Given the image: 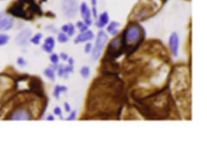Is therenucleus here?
<instances>
[{
  "mask_svg": "<svg viewBox=\"0 0 207 166\" xmlns=\"http://www.w3.org/2000/svg\"><path fill=\"white\" fill-rule=\"evenodd\" d=\"M108 41V36L107 34L103 30L99 31L96 38L95 46L92 50V56L94 61H97L100 58Z\"/></svg>",
  "mask_w": 207,
  "mask_h": 166,
  "instance_id": "nucleus-1",
  "label": "nucleus"
},
{
  "mask_svg": "<svg viewBox=\"0 0 207 166\" xmlns=\"http://www.w3.org/2000/svg\"><path fill=\"white\" fill-rule=\"evenodd\" d=\"M78 9V6L76 0H63L61 10L67 18H74L77 14Z\"/></svg>",
  "mask_w": 207,
  "mask_h": 166,
  "instance_id": "nucleus-2",
  "label": "nucleus"
},
{
  "mask_svg": "<svg viewBox=\"0 0 207 166\" xmlns=\"http://www.w3.org/2000/svg\"><path fill=\"white\" fill-rule=\"evenodd\" d=\"M32 114L26 109L23 108H18L12 111L9 116L11 120H29L32 119Z\"/></svg>",
  "mask_w": 207,
  "mask_h": 166,
  "instance_id": "nucleus-3",
  "label": "nucleus"
},
{
  "mask_svg": "<svg viewBox=\"0 0 207 166\" xmlns=\"http://www.w3.org/2000/svg\"><path fill=\"white\" fill-rule=\"evenodd\" d=\"M14 25V19L5 12L0 13V31L9 30Z\"/></svg>",
  "mask_w": 207,
  "mask_h": 166,
  "instance_id": "nucleus-4",
  "label": "nucleus"
},
{
  "mask_svg": "<svg viewBox=\"0 0 207 166\" xmlns=\"http://www.w3.org/2000/svg\"><path fill=\"white\" fill-rule=\"evenodd\" d=\"M32 35V31L30 29H26L22 30L16 37L15 42L20 46H24L28 43Z\"/></svg>",
  "mask_w": 207,
  "mask_h": 166,
  "instance_id": "nucleus-5",
  "label": "nucleus"
},
{
  "mask_svg": "<svg viewBox=\"0 0 207 166\" xmlns=\"http://www.w3.org/2000/svg\"><path fill=\"white\" fill-rule=\"evenodd\" d=\"M29 88L31 92L39 97L43 96V91L40 80L37 77L31 78L29 82Z\"/></svg>",
  "mask_w": 207,
  "mask_h": 166,
  "instance_id": "nucleus-6",
  "label": "nucleus"
},
{
  "mask_svg": "<svg viewBox=\"0 0 207 166\" xmlns=\"http://www.w3.org/2000/svg\"><path fill=\"white\" fill-rule=\"evenodd\" d=\"M169 46L172 55L175 57L177 56L179 47V38L176 32L172 33L169 37Z\"/></svg>",
  "mask_w": 207,
  "mask_h": 166,
  "instance_id": "nucleus-7",
  "label": "nucleus"
},
{
  "mask_svg": "<svg viewBox=\"0 0 207 166\" xmlns=\"http://www.w3.org/2000/svg\"><path fill=\"white\" fill-rule=\"evenodd\" d=\"M80 12L82 18L84 20V23L89 26L92 24V20L91 19V12L86 3H82L80 6Z\"/></svg>",
  "mask_w": 207,
  "mask_h": 166,
  "instance_id": "nucleus-8",
  "label": "nucleus"
},
{
  "mask_svg": "<svg viewBox=\"0 0 207 166\" xmlns=\"http://www.w3.org/2000/svg\"><path fill=\"white\" fill-rule=\"evenodd\" d=\"M94 38V34L91 30H87L85 32L81 33L79 34L75 39L74 40V42L75 44L85 42L89 41L92 40Z\"/></svg>",
  "mask_w": 207,
  "mask_h": 166,
  "instance_id": "nucleus-9",
  "label": "nucleus"
},
{
  "mask_svg": "<svg viewBox=\"0 0 207 166\" xmlns=\"http://www.w3.org/2000/svg\"><path fill=\"white\" fill-rule=\"evenodd\" d=\"M55 44V39L52 36H49L44 40V42L42 48L47 53H51L54 50Z\"/></svg>",
  "mask_w": 207,
  "mask_h": 166,
  "instance_id": "nucleus-10",
  "label": "nucleus"
},
{
  "mask_svg": "<svg viewBox=\"0 0 207 166\" xmlns=\"http://www.w3.org/2000/svg\"><path fill=\"white\" fill-rule=\"evenodd\" d=\"M109 23V15L107 12L102 13L95 23V26L99 28L102 29L104 27Z\"/></svg>",
  "mask_w": 207,
  "mask_h": 166,
  "instance_id": "nucleus-11",
  "label": "nucleus"
},
{
  "mask_svg": "<svg viewBox=\"0 0 207 166\" xmlns=\"http://www.w3.org/2000/svg\"><path fill=\"white\" fill-rule=\"evenodd\" d=\"M120 26V23L116 21H112L107 27V31L108 33H111L113 36H116L119 33V30L117 29L118 27Z\"/></svg>",
  "mask_w": 207,
  "mask_h": 166,
  "instance_id": "nucleus-12",
  "label": "nucleus"
},
{
  "mask_svg": "<svg viewBox=\"0 0 207 166\" xmlns=\"http://www.w3.org/2000/svg\"><path fill=\"white\" fill-rule=\"evenodd\" d=\"M67 88L65 86L57 85V86H55V88L54 92V96H55L57 99H59L60 94H61V92L67 91Z\"/></svg>",
  "mask_w": 207,
  "mask_h": 166,
  "instance_id": "nucleus-13",
  "label": "nucleus"
},
{
  "mask_svg": "<svg viewBox=\"0 0 207 166\" xmlns=\"http://www.w3.org/2000/svg\"><path fill=\"white\" fill-rule=\"evenodd\" d=\"M44 74L48 79L51 80H54L55 79V70L51 67L46 68L44 71Z\"/></svg>",
  "mask_w": 207,
  "mask_h": 166,
  "instance_id": "nucleus-14",
  "label": "nucleus"
},
{
  "mask_svg": "<svg viewBox=\"0 0 207 166\" xmlns=\"http://www.w3.org/2000/svg\"><path fill=\"white\" fill-rule=\"evenodd\" d=\"M90 73V68L87 66H84L80 70V74L83 78H88Z\"/></svg>",
  "mask_w": 207,
  "mask_h": 166,
  "instance_id": "nucleus-15",
  "label": "nucleus"
},
{
  "mask_svg": "<svg viewBox=\"0 0 207 166\" xmlns=\"http://www.w3.org/2000/svg\"><path fill=\"white\" fill-rule=\"evenodd\" d=\"M57 40L60 43L63 44V43H66V42L68 41L69 38H68V36L65 33L61 32L58 35Z\"/></svg>",
  "mask_w": 207,
  "mask_h": 166,
  "instance_id": "nucleus-16",
  "label": "nucleus"
},
{
  "mask_svg": "<svg viewBox=\"0 0 207 166\" xmlns=\"http://www.w3.org/2000/svg\"><path fill=\"white\" fill-rule=\"evenodd\" d=\"M42 37H43V35L41 33H37L33 38H32L31 39V42L32 43H33L34 44L38 45L40 43V41L42 39Z\"/></svg>",
  "mask_w": 207,
  "mask_h": 166,
  "instance_id": "nucleus-17",
  "label": "nucleus"
},
{
  "mask_svg": "<svg viewBox=\"0 0 207 166\" xmlns=\"http://www.w3.org/2000/svg\"><path fill=\"white\" fill-rule=\"evenodd\" d=\"M9 36L6 34H0V46L8 44L9 41Z\"/></svg>",
  "mask_w": 207,
  "mask_h": 166,
  "instance_id": "nucleus-18",
  "label": "nucleus"
},
{
  "mask_svg": "<svg viewBox=\"0 0 207 166\" xmlns=\"http://www.w3.org/2000/svg\"><path fill=\"white\" fill-rule=\"evenodd\" d=\"M74 71V67L73 65H67L64 67V76L67 77L69 73H72Z\"/></svg>",
  "mask_w": 207,
  "mask_h": 166,
  "instance_id": "nucleus-19",
  "label": "nucleus"
},
{
  "mask_svg": "<svg viewBox=\"0 0 207 166\" xmlns=\"http://www.w3.org/2000/svg\"><path fill=\"white\" fill-rule=\"evenodd\" d=\"M59 56L55 53H52L50 56V60L53 64H57L59 62Z\"/></svg>",
  "mask_w": 207,
  "mask_h": 166,
  "instance_id": "nucleus-20",
  "label": "nucleus"
},
{
  "mask_svg": "<svg viewBox=\"0 0 207 166\" xmlns=\"http://www.w3.org/2000/svg\"><path fill=\"white\" fill-rule=\"evenodd\" d=\"M75 32V29L72 24H69V29L67 31V35L69 36H72Z\"/></svg>",
  "mask_w": 207,
  "mask_h": 166,
  "instance_id": "nucleus-21",
  "label": "nucleus"
},
{
  "mask_svg": "<svg viewBox=\"0 0 207 166\" xmlns=\"http://www.w3.org/2000/svg\"><path fill=\"white\" fill-rule=\"evenodd\" d=\"M92 49H93V46H92V44L90 42H88L87 43L85 46H84V52L87 54L90 53L92 50Z\"/></svg>",
  "mask_w": 207,
  "mask_h": 166,
  "instance_id": "nucleus-22",
  "label": "nucleus"
},
{
  "mask_svg": "<svg viewBox=\"0 0 207 166\" xmlns=\"http://www.w3.org/2000/svg\"><path fill=\"white\" fill-rule=\"evenodd\" d=\"M58 75L60 77L64 76V66L61 64L58 67Z\"/></svg>",
  "mask_w": 207,
  "mask_h": 166,
  "instance_id": "nucleus-23",
  "label": "nucleus"
},
{
  "mask_svg": "<svg viewBox=\"0 0 207 166\" xmlns=\"http://www.w3.org/2000/svg\"><path fill=\"white\" fill-rule=\"evenodd\" d=\"M77 117V112L75 111H72L69 116L66 119V120H67V121H72V120H74Z\"/></svg>",
  "mask_w": 207,
  "mask_h": 166,
  "instance_id": "nucleus-24",
  "label": "nucleus"
},
{
  "mask_svg": "<svg viewBox=\"0 0 207 166\" xmlns=\"http://www.w3.org/2000/svg\"><path fill=\"white\" fill-rule=\"evenodd\" d=\"M17 62V64L19 66H20V67H24V66H25L26 65V61L23 58H21V57L18 58Z\"/></svg>",
  "mask_w": 207,
  "mask_h": 166,
  "instance_id": "nucleus-25",
  "label": "nucleus"
},
{
  "mask_svg": "<svg viewBox=\"0 0 207 166\" xmlns=\"http://www.w3.org/2000/svg\"><path fill=\"white\" fill-rule=\"evenodd\" d=\"M54 114L55 115L61 117L62 115V110L60 107H56L54 110Z\"/></svg>",
  "mask_w": 207,
  "mask_h": 166,
  "instance_id": "nucleus-26",
  "label": "nucleus"
},
{
  "mask_svg": "<svg viewBox=\"0 0 207 166\" xmlns=\"http://www.w3.org/2000/svg\"><path fill=\"white\" fill-rule=\"evenodd\" d=\"M60 58L63 61H67V59H68V58H69V56H68V55H67L66 53H61L60 54Z\"/></svg>",
  "mask_w": 207,
  "mask_h": 166,
  "instance_id": "nucleus-27",
  "label": "nucleus"
},
{
  "mask_svg": "<svg viewBox=\"0 0 207 166\" xmlns=\"http://www.w3.org/2000/svg\"><path fill=\"white\" fill-rule=\"evenodd\" d=\"M64 110L66 111V112H70L71 111V108L68 103H64Z\"/></svg>",
  "mask_w": 207,
  "mask_h": 166,
  "instance_id": "nucleus-28",
  "label": "nucleus"
},
{
  "mask_svg": "<svg viewBox=\"0 0 207 166\" xmlns=\"http://www.w3.org/2000/svg\"><path fill=\"white\" fill-rule=\"evenodd\" d=\"M68 29H69V24H66V25H64L62 26L61 27V30L63 33H67V31H68Z\"/></svg>",
  "mask_w": 207,
  "mask_h": 166,
  "instance_id": "nucleus-29",
  "label": "nucleus"
},
{
  "mask_svg": "<svg viewBox=\"0 0 207 166\" xmlns=\"http://www.w3.org/2000/svg\"><path fill=\"white\" fill-rule=\"evenodd\" d=\"M79 30H80V32L81 33L85 32H86L87 30H88V26H87L86 24H85V25H84L81 29H80Z\"/></svg>",
  "mask_w": 207,
  "mask_h": 166,
  "instance_id": "nucleus-30",
  "label": "nucleus"
},
{
  "mask_svg": "<svg viewBox=\"0 0 207 166\" xmlns=\"http://www.w3.org/2000/svg\"><path fill=\"white\" fill-rule=\"evenodd\" d=\"M85 24H85L84 23L82 22V21H78V22L77 23L76 26H77V28H78V29H81V28L84 25H85Z\"/></svg>",
  "mask_w": 207,
  "mask_h": 166,
  "instance_id": "nucleus-31",
  "label": "nucleus"
},
{
  "mask_svg": "<svg viewBox=\"0 0 207 166\" xmlns=\"http://www.w3.org/2000/svg\"><path fill=\"white\" fill-rule=\"evenodd\" d=\"M67 61H68L69 65H73L74 64V60L72 58H69L67 59Z\"/></svg>",
  "mask_w": 207,
  "mask_h": 166,
  "instance_id": "nucleus-32",
  "label": "nucleus"
},
{
  "mask_svg": "<svg viewBox=\"0 0 207 166\" xmlns=\"http://www.w3.org/2000/svg\"><path fill=\"white\" fill-rule=\"evenodd\" d=\"M46 120L48 121H54V120H55V117L52 115H49L47 117Z\"/></svg>",
  "mask_w": 207,
  "mask_h": 166,
  "instance_id": "nucleus-33",
  "label": "nucleus"
},
{
  "mask_svg": "<svg viewBox=\"0 0 207 166\" xmlns=\"http://www.w3.org/2000/svg\"><path fill=\"white\" fill-rule=\"evenodd\" d=\"M91 2H92V7H96V6H97V0H92Z\"/></svg>",
  "mask_w": 207,
  "mask_h": 166,
  "instance_id": "nucleus-34",
  "label": "nucleus"
}]
</instances>
